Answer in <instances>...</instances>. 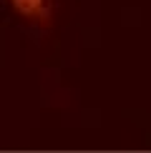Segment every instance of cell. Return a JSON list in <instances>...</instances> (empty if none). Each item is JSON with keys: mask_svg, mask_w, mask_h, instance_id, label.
I'll list each match as a JSON object with an SVG mask.
<instances>
[{"mask_svg": "<svg viewBox=\"0 0 151 153\" xmlns=\"http://www.w3.org/2000/svg\"><path fill=\"white\" fill-rule=\"evenodd\" d=\"M10 5L15 8V13L25 20H30L38 28L48 30L53 28V0H10Z\"/></svg>", "mask_w": 151, "mask_h": 153, "instance_id": "1", "label": "cell"}]
</instances>
